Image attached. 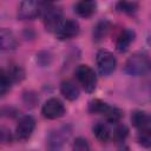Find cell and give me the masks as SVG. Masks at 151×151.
<instances>
[{
	"label": "cell",
	"mask_w": 151,
	"mask_h": 151,
	"mask_svg": "<svg viewBox=\"0 0 151 151\" xmlns=\"http://www.w3.org/2000/svg\"><path fill=\"white\" fill-rule=\"evenodd\" d=\"M12 84H13V80L8 76L7 71L1 70V72H0V94H1V97H5L7 94V92L12 87Z\"/></svg>",
	"instance_id": "21"
},
{
	"label": "cell",
	"mask_w": 151,
	"mask_h": 151,
	"mask_svg": "<svg viewBox=\"0 0 151 151\" xmlns=\"http://www.w3.org/2000/svg\"><path fill=\"white\" fill-rule=\"evenodd\" d=\"M127 134H129L127 127L125 125H118L114 129L113 133H112V139L116 143H124L126 137H127Z\"/></svg>",
	"instance_id": "23"
},
{
	"label": "cell",
	"mask_w": 151,
	"mask_h": 151,
	"mask_svg": "<svg viewBox=\"0 0 151 151\" xmlns=\"http://www.w3.org/2000/svg\"><path fill=\"white\" fill-rule=\"evenodd\" d=\"M74 11L81 18H90L97 11V2L94 0H79L74 6Z\"/></svg>",
	"instance_id": "13"
},
{
	"label": "cell",
	"mask_w": 151,
	"mask_h": 151,
	"mask_svg": "<svg viewBox=\"0 0 151 151\" xmlns=\"http://www.w3.org/2000/svg\"><path fill=\"white\" fill-rule=\"evenodd\" d=\"M8 76L11 77V79L13 80V83H18V81H21L24 80L25 78V71L24 68L18 65V64H12L7 71Z\"/></svg>",
	"instance_id": "22"
},
{
	"label": "cell",
	"mask_w": 151,
	"mask_h": 151,
	"mask_svg": "<svg viewBox=\"0 0 151 151\" xmlns=\"http://www.w3.org/2000/svg\"><path fill=\"white\" fill-rule=\"evenodd\" d=\"M66 112V109L63 101L58 98H50L45 101L41 107V113L47 119H58L63 117Z\"/></svg>",
	"instance_id": "5"
},
{
	"label": "cell",
	"mask_w": 151,
	"mask_h": 151,
	"mask_svg": "<svg viewBox=\"0 0 151 151\" xmlns=\"http://www.w3.org/2000/svg\"><path fill=\"white\" fill-rule=\"evenodd\" d=\"M60 92L67 100H71V101L78 99L80 94L78 85L72 80H64L60 85Z\"/></svg>",
	"instance_id": "16"
},
{
	"label": "cell",
	"mask_w": 151,
	"mask_h": 151,
	"mask_svg": "<svg viewBox=\"0 0 151 151\" xmlns=\"http://www.w3.org/2000/svg\"><path fill=\"white\" fill-rule=\"evenodd\" d=\"M124 72L132 77H142L149 74L151 72V58L144 52L133 53L125 61Z\"/></svg>",
	"instance_id": "1"
},
{
	"label": "cell",
	"mask_w": 151,
	"mask_h": 151,
	"mask_svg": "<svg viewBox=\"0 0 151 151\" xmlns=\"http://www.w3.org/2000/svg\"><path fill=\"white\" fill-rule=\"evenodd\" d=\"M63 11L57 6H50L44 13V25L50 32H55L63 22Z\"/></svg>",
	"instance_id": "7"
},
{
	"label": "cell",
	"mask_w": 151,
	"mask_h": 151,
	"mask_svg": "<svg viewBox=\"0 0 151 151\" xmlns=\"http://www.w3.org/2000/svg\"><path fill=\"white\" fill-rule=\"evenodd\" d=\"M96 63H97L98 71L101 76L112 74L117 67V60H116L114 55L107 50L98 51V53L96 55Z\"/></svg>",
	"instance_id": "4"
},
{
	"label": "cell",
	"mask_w": 151,
	"mask_h": 151,
	"mask_svg": "<svg viewBox=\"0 0 151 151\" xmlns=\"http://www.w3.org/2000/svg\"><path fill=\"white\" fill-rule=\"evenodd\" d=\"M35 129V119L32 116H24L19 119L15 127V137L17 139L24 142L31 138Z\"/></svg>",
	"instance_id": "8"
},
{
	"label": "cell",
	"mask_w": 151,
	"mask_h": 151,
	"mask_svg": "<svg viewBox=\"0 0 151 151\" xmlns=\"http://www.w3.org/2000/svg\"><path fill=\"white\" fill-rule=\"evenodd\" d=\"M93 134H94L96 139L101 144H106L112 139V131L109 127V125L104 122H98L94 124Z\"/></svg>",
	"instance_id": "14"
},
{
	"label": "cell",
	"mask_w": 151,
	"mask_h": 151,
	"mask_svg": "<svg viewBox=\"0 0 151 151\" xmlns=\"http://www.w3.org/2000/svg\"><path fill=\"white\" fill-rule=\"evenodd\" d=\"M45 2H53V1H55V0H44Z\"/></svg>",
	"instance_id": "29"
},
{
	"label": "cell",
	"mask_w": 151,
	"mask_h": 151,
	"mask_svg": "<svg viewBox=\"0 0 151 151\" xmlns=\"http://www.w3.org/2000/svg\"><path fill=\"white\" fill-rule=\"evenodd\" d=\"M38 100H39V98H38V96L34 93V92H25L24 93V101H25V104L27 105V106H31V107H33V106H35V104L38 103Z\"/></svg>",
	"instance_id": "25"
},
{
	"label": "cell",
	"mask_w": 151,
	"mask_h": 151,
	"mask_svg": "<svg viewBox=\"0 0 151 151\" xmlns=\"http://www.w3.org/2000/svg\"><path fill=\"white\" fill-rule=\"evenodd\" d=\"M70 132L67 131L66 127H61L58 130L52 131L48 137H47V144H48V149L51 150H58L61 149L64 143L68 139Z\"/></svg>",
	"instance_id": "10"
},
{
	"label": "cell",
	"mask_w": 151,
	"mask_h": 151,
	"mask_svg": "<svg viewBox=\"0 0 151 151\" xmlns=\"http://www.w3.org/2000/svg\"><path fill=\"white\" fill-rule=\"evenodd\" d=\"M80 32V27L78 21L68 19L61 22V25L55 31V35L59 40H70L76 38Z\"/></svg>",
	"instance_id": "9"
},
{
	"label": "cell",
	"mask_w": 151,
	"mask_h": 151,
	"mask_svg": "<svg viewBox=\"0 0 151 151\" xmlns=\"http://www.w3.org/2000/svg\"><path fill=\"white\" fill-rule=\"evenodd\" d=\"M88 111L93 114L103 116L109 123H119L123 117V111L116 106H111L100 99H93L88 104Z\"/></svg>",
	"instance_id": "2"
},
{
	"label": "cell",
	"mask_w": 151,
	"mask_h": 151,
	"mask_svg": "<svg viewBox=\"0 0 151 151\" xmlns=\"http://www.w3.org/2000/svg\"><path fill=\"white\" fill-rule=\"evenodd\" d=\"M40 14V5L38 0H21L18 8L19 20H33Z\"/></svg>",
	"instance_id": "6"
},
{
	"label": "cell",
	"mask_w": 151,
	"mask_h": 151,
	"mask_svg": "<svg viewBox=\"0 0 151 151\" xmlns=\"http://www.w3.org/2000/svg\"><path fill=\"white\" fill-rule=\"evenodd\" d=\"M111 27H112V25H111V22H110L109 20H105V19H104V20L98 21L97 25L93 27V31H92L93 40H94L96 42L103 41V40L107 37V34L110 33Z\"/></svg>",
	"instance_id": "15"
},
{
	"label": "cell",
	"mask_w": 151,
	"mask_h": 151,
	"mask_svg": "<svg viewBox=\"0 0 151 151\" xmlns=\"http://www.w3.org/2000/svg\"><path fill=\"white\" fill-rule=\"evenodd\" d=\"M12 139H13V137H12L11 131L7 127L2 126L1 130H0V140H1V143L2 144H9L12 142Z\"/></svg>",
	"instance_id": "26"
},
{
	"label": "cell",
	"mask_w": 151,
	"mask_h": 151,
	"mask_svg": "<svg viewBox=\"0 0 151 151\" xmlns=\"http://www.w3.org/2000/svg\"><path fill=\"white\" fill-rule=\"evenodd\" d=\"M133 96L142 103L151 100V84H140L137 88H134Z\"/></svg>",
	"instance_id": "19"
},
{
	"label": "cell",
	"mask_w": 151,
	"mask_h": 151,
	"mask_svg": "<svg viewBox=\"0 0 151 151\" xmlns=\"http://www.w3.org/2000/svg\"><path fill=\"white\" fill-rule=\"evenodd\" d=\"M134 38H136V33L132 29L125 28L120 31V33L117 35V39H116V50L120 53L126 52L130 45L133 42Z\"/></svg>",
	"instance_id": "11"
},
{
	"label": "cell",
	"mask_w": 151,
	"mask_h": 151,
	"mask_svg": "<svg viewBox=\"0 0 151 151\" xmlns=\"http://www.w3.org/2000/svg\"><path fill=\"white\" fill-rule=\"evenodd\" d=\"M150 122H151V119H150L149 114L144 111L137 110V111H133L132 114H131V123L138 130L147 127L150 125Z\"/></svg>",
	"instance_id": "17"
},
{
	"label": "cell",
	"mask_w": 151,
	"mask_h": 151,
	"mask_svg": "<svg viewBox=\"0 0 151 151\" xmlns=\"http://www.w3.org/2000/svg\"><path fill=\"white\" fill-rule=\"evenodd\" d=\"M37 61L41 65V66H47L51 61V55L47 52H41L39 54H37Z\"/></svg>",
	"instance_id": "27"
},
{
	"label": "cell",
	"mask_w": 151,
	"mask_h": 151,
	"mask_svg": "<svg viewBox=\"0 0 151 151\" xmlns=\"http://www.w3.org/2000/svg\"><path fill=\"white\" fill-rule=\"evenodd\" d=\"M73 149H74V150H78V151L90 150V144H88V142H87L85 138H83V137H78V138L74 139Z\"/></svg>",
	"instance_id": "24"
},
{
	"label": "cell",
	"mask_w": 151,
	"mask_h": 151,
	"mask_svg": "<svg viewBox=\"0 0 151 151\" xmlns=\"http://www.w3.org/2000/svg\"><path fill=\"white\" fill-rule=\"evenodd\" d=\"M147 44H149V45L151 46V33H150V34L147 35Z\"/></svg>",
	"instance_id": "28"
},
{
	"label": "cell",
	"mask_w": 151,
	"mask_h": 151,
	"mask_svg": "<svg viewBox=\"0 0 151 151\" xmlns=\"http://www.w3.org/2000/svg\"><path fill=\"white\" fill-rule=\"evenodd\" d=\"M137 142L139 145H142L143 147H151V129L144 127V129H139L138 133H137Z\"/></svg>",
	"instance_id": "20"
},
{
	"label": "cell",
	"mask_w": 151,
	"mask_h": 151,
	"mask_svg": "<svg viewBox=\"0 0 151 151\" xmlns=\"http://www.w3.org/2000/svg\"><path fill=\"white\" fill-rule=\"evenodd\" d=\"M138 2L134 0H119L116 4V9L119 13L124 14H133L138 11Z\"/></svg>",
	"instance_id": "18"
},
{
	"label": "cell",
	"mask_w": 151,
	"mask_h": 151,
	"mask_svg": "<svg viewBox=\"0 0 151 151\" xmlns=\"http://www.w3.org/2000/svg\"><path fill=\"white\" fill-rule=\"evenodd\" d=\"M18 39L14 33L8 28H1L0 31V46L2 51H14L18 48Z\"/></svg>",
	"instance_id": "12"
},
{
	"label": "cell",
	"mask_w": 151,
	"mask_h": 151,
	"mask_svg": "<svg viewBox=\"0 0 151 151\" xmlns=\"http://www.w3.org/2000/svg\"><path fill=\"white\" fill-rule=\"evenodd\" d=\"M76 78L86 92L92 93L96 90V87H97V76L90 66L79 65L76 68Z\"/></svg>",
	"instance_id": "3"
}]
</instances>
